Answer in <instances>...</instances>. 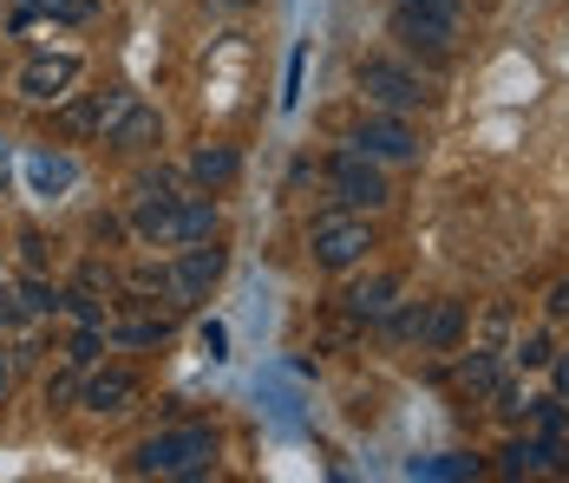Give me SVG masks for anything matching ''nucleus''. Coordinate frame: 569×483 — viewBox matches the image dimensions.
Instances as JSON below:
<instances>
[{
  "mask_svg": "<svg viewBox=\"0 0 569 483\" xmlns=\"http://www.w3.org/2000/svg\"><path fill=\"white\" fill-rule=\"evenodd\" d=\"M367 249H373V222H367L360 210L321 215V222L308 229V255H315V269H328V274L353 269V262H360Z\"/></svg>",
  "mask_w": 569,
  "mask_h": 483,
  "instance_id": "nucleus-3",
  "label": "nucleus"
},
{
  "mask_svg": "<svg viewBox=\"0 0 569 483\" xmlns=\"http://www.w3.org/2000/svg\"><path fill=\"white\" fill-rule=\"evenodd\" d=\"M498 471H511V477H543V471H563V437H543V431L511 437V444H505V457H498Z\"/></svg>",
  "mask_w": 569,
  "mask_h": 483,
  "instance_id": "nucleus-11",
  "label": "nucleus"
},
{
  "mask_svg": "<svg viewBox=\"0 0 569 483\" xmlns=\"http://www.w3.org/2000/svg\"><path fill=\"white\" fill-rule=\"evenodd\" d=\"M20 255H27V269H33V274L47 269V242H40V235H33V229H27V235H20Z\"/></svg>",
  "mask_w": 569,
  "mask_h": 483,
  "instance_id": "nucleus-29",
  "label": "nucleus"
},
{
  "mask_svg": "<svg viewBox=\"0 0 569 483\" xmlns=\"http://www.w3.org/2000/svg\"><path fill=\"white\" fill-rule=\"evenodd\" d=\"M223 269H229V255L217 249V242H190V249L171 262V314L210 301V288L223 281Z\"/></svg>",
  "mask_w": 569,
  "mask_h": 483,
  "instance_id": "nucleus-5",
  "label": "nucleus"
},
{
  "mask_svg": "<svg viewBox=\"0 0 569 483\" xmlns=\"http://www.w3.org/2000/svg\"><path fill=\"white\" fill-rule=\"evenodd\" d=\"M72 79H79V59L66 53H47V59H27L20 66V99H33V105H59L66 92H72Z\"/></svg>",
  "mask_w": 569,
  "mask_h": 483,
  "instance_id": "nucleus-10",
  "label": "nucleus"
},
{
  "mask_svg": "<svg viewBox=\"0 0 569 483\" xmlns=\"http://www.w3.org/2000/svg\"><path fill=\"white\" fill-rule=\"evenodd\" d=\"M164 333H171V321H164V314H158V321H118V326H112L118 346H158Z\"/></svg>",
  "mask_w": 569,
  "mask_h": 483,
  "instance_id": "nucleus-22",
  "label": "nucleus"
},
{
  "mask_svg": "<svg viewBox=\"0 0 569 483\" xmlns=\"http://www.w3.org/2000/svg\"><path fill=\"white\" fill-rule=\"evenodd\" d=\"M393 33L412 47V53H452L458 40V20H432V13H406V7H393Z\"/></svg>",
  "mask_w": 569,
  "mask_h": 483,
  "instance_id": "nucleus-13",
  "label": "nucleus"
},
{
  "mask_svg": "<svg viewBox=\"0 0 569 483\" xmlns=\"http://www.w3.org/2000/svg\"><path fill=\"white\" fill-rule=\"evenodd\" d=\"M79 288H86V294H99V288L112 294V288H118V274H112V269H99V262H86V269H79Z\"/></svg>",
  "mask_w": 569,
  "mask_h": 483,
  "instance_id": "nucleus-28",
  "label": "nucleus"
},
{
  "mask_svg": "<svg viewBox=\"0 0 569 483\" xmlns=\"http://www.w3.org/2000/svg\"><path fill=\"white\" fill-rule=\"evenodd\" d=\"M419 340H426L432 353H452L458 340H465V301H432V308H426V326H419Z\"/></svg>",
  "mask_w": 569,
  "mask_h": 483,
  "instance_id": "nucleus-16",
  "label": "nucleus"
},
{
  "mask_svg": "<svg viewBox=\"0 0 569 483\" xmlns=\"http://www.w3.org/2000/svg\"><path fill=\"white\" fill-rule=\"evenodd\" d=\"M491 399H498V419H505V425H523V412H530V399H523V392H517L511 379H505V385H498V392H491Z\"/></svg>",
  "mask_w": 569,
  "mask_h": 483,
  "instance_id": "nucleus-26",
  "label": "nucleus"
},
{
  "mask_svg": "<svg viewBox=\"0 0 569 483\" xmlns=\"http://www.w3.org/2000/svg\"><path fill=\"white\" fill-rule=\"evenodd\" d=\"M353 151H367L373 163H412L419 158V131H412L399 111H373V118L353 131Z\"/></svg>",
  "mask_w": 569,
  "mask_h": 483,
  "instance_id": "nucleus-6",
  "label": "nucleus"
},
{
  "mask_svg": "<svg viewBox=\"0 0 569 483\" xmlns=\"http://www.w3.org/2000/svg\"><path fill=\"white\" fill-rule=\"evenodd\" d=\"M550 373H557V392L569 399V353H557V360H550Z\"/></svg>",
  "mask_w": 569,
  "mask_h": 483,
  "instance_id": "nucleus-33",
  "label": "nucleus"
},
{
  "mask_svg": "<svg viewBox=\"0 0 569 483\" xmlns=\"http://www.w3.org/2000/svg\"><path fill=\"white\" fill-rule=\"evenodd\" d=\"M236 170H242L236 144H197V151H190V177H197L203 190H223V183H236Z\"/></svg>",
  "mask_w": 569,
  "mask_h": 483,
  "instance_id": "nucleus-17",
  "label": "nucleus"
},
{
  "mask_svg": "<svg viewBox=\"0 0 569 483\" xmlns=\"http://www.w3.org/2000/svg\"><path fill=\"white\" fill-rule=\"evenodd\" d=\"M543 308H550V321H569V274L550 288V301H543Z\"/></svg>",
  "mask_w": 569,
  "mask_h": 483,
  "instance_id": "nucleus-31",
  "label": "nucleus"
},
{
  "mask_svg": "<svg viewBox=\"0 0 569 483\" xmlns=\"http://www.w3.org/2000/svg\"><path fill=\"white\" fill-rule=\"evenodd\" d=\"M328 190H335V203L341 210H387L393 203V183H387V170L367 158V151H341V158L328 163Z\"/></svg>",
  "mask_w": 569,
  "mask_h": 483,
  "instance_id": "nucleus-4",
  "label": "nucleus"
},
{
  "mask_svg": "<svg viewBox=\"0 0 569 483\" xmlns=\"http://www.w3.org/2000/svg\"><path fill=\"white\" fill-rule=\"evenodd\" d=\"M59 301H66V288H53L47 274H33V281H20V314H33V321H47V314H59Z\"/></svg>",
  "mask_w": 569,
  "mask_h": 483,
  "instance_id": "nucleus-19",
  "label": "nucleus"
},
{
  "mask_svg": "<svg viewBox=\"0 0 569 483\" xmlns=\"http://www.w3.org/2000/svg\"><path fill=\"white\" fill-rule=\"evenodd\" d=\"M301 47H295V53H288V92H282V105H295V99H301Z\"/></svg>",
  "mask_w": 569,
  "mask_h": 483,
  "instance_id": "nucleus-30",
  "label": "nucleus"
},
{
  "mask_svg": "<svg viewBox=\"0 0 569 483\" xmlns=\"http://www.w3.org/2000/svg\"><path fill=\"white\" fill-rule=\"evenodd\" d=\"M217 451H223V437L210 425H171V431H158V437L138 444L131 471L138 477H203L217 464Z\"/></svg>",
  "mask_w": 569,
  "mask_h": 483,
  "instance_id": "nucleus-1",
  "label": "nucleus"
},
{
  "mask_svg": "<svg viewBox=\"0 0 569 483\" xmlns=\"http://www.w3.org/2000/svg\"><path fill=\"white\" fill-rule=\"evenodd\" d=\"M59 0H13V20H33V13H53Z\"/></svg>",
  "mask_w": 569,
  "mask_h": 483,
  "instance_id": "nucleus-32",
  "label": "nucleus"
},
{
  "mask_svg": "<svg viewBox=\"0 0 569 483\" xmlns=\"http://www.w3.org/2000/svg\"><path fill=\"white\" fill-rule=\"evenodd\" d=\"M217 197L203 190V197H177V222H171V249H190V242H217Z\"/></svg>",
  "mask_w": 569,
  "mask_h": 483,
  "instance_id": "nucleus-14",
  "label": "nucleus"
},
{
  "mask_svg": "<svg viewBox=\"0 0 569 483\" xmlns=\"http://www.w3.org/2000/svg\"><path fill=\"white\" fill-rule=\"evenodd\" d=\"M138 373L131 366H86V385H79V405L92 412V419H118V412H131L138 405Z\"/></svg>",
  "mask_w": 569,
  "mask_h": 483,
  "instance_id": "nucleus-7",
  "label": "nucleus"
},
{
  "mask_svg": "<svg viewBox=\"0 0 569 483\" xmlns=\"http://www.w3.org/2000/svg\"><path fill=\"white\" fill-rule=\"evenodd\" d=\"M79 385H86V366H72V360H66V373L47 379V405H53V412H66V405L79 399Z\"/></svg>",
  "mask_w": 569,
  "mask_h": 483,
  "instance_id": "nucleus-24",
  "label": "nucleus"
},
{
  "mask_svg": "<svg viewBox=\"0 0 569 483\" xmlns=\"http://www.w3.org/2000/svg\"><path fill=\"white\" fill-rule=\"evenodd\" d=\"M458 385L491 399V392L505 385V366H498V353H491V346H485V353H465V360H458Z\"/></svg>",
  "mask_w": 569,
  "mask_h": 483,
  "instance_id": "nucleus-18",
  "label": "nucleus"
},
{
  "mask_svg": "<svg viewBox=\"0 0 569 483\" xmlns=\"http://www.w3.org/2000/svg\"><path fill=\"white\" fill-rule=\"evenodd\" d=\"M563 471H569V437H563Z\"/></svg>",
  "mask_w": 569,
  "mask_h": 483,
  "instance_id": "nucleus-36",
  "label": "nucleus"
},
{
  "mask_svg": "<svg viewBox=\"0 0 569 483\" xmlns=\"http://www.w3.org/2000/svg\"><path fill=\"white\" fill-rule=\"evenodd\" d=\"M171 222H177V197L164 177H144L138 183V210H131V235L138 242H164L171 249Z\"/></svg>",
  "mask_w": 569,
  "mask_h": 483,
  "instance_id": "nucleus-8",
  "label": "nucleus"
},
{
  "mask_svg": "<svg viewBox=\"0 0 569 483\" xmlns=\"http://www.w3.org/2000/svg\"><path fill=\"white\" fill-rule=\"evenodd\" d=\"M7 392H13V366L0 360V405H7Z\"/></svg>",
  "mask_w": 569,
  "mask_h": 483,
  "instance_id": "nucleus-34",
  "label": "nucleus"
},
{
  "mask_svg": "<svg viewBox=\"0 0 569 483\" xmlns=\"http://www.w3.org/2000/svg\"><path fill=\"white\" fill-rule=\"evenodd\" d=\"M131 105V92H92V99H79V105H59V131L66 138H106L118 118Z\"/></svg>",
  "mask_w": 569,
  "mask_h": 483,
  "instance_id": "nucleus-9",
  "label": "nucleus"
},
{
  "mask_svg": "<svg viewBox=\"0 0 569 483\" xmlns=\"http://www.w3.org/2000/svg\"><path fill=\"white\" fill-rule=\"evenodd\" d=\"M387 340H419V326H426V301H393V314H387Z\"/></svg>",
  "mask_w": 569,
  "mask_h": 483,
  "instance_id": "nucleus-21",
  "label": "nucleus"
},
{
  "mask_svg": "<svg viewBox=\"0 0 569 483\" xmlns=\"http://www.w3.org/2000/svg\"><path fill=\"white\" fill-rule=\"evenodd\" d=\"M92 13H99V0H59V7H53V20H59V27H86Z\"/></svg>",
  "mask_w": 569,
  "mask_h": 483,
  "instance_id": "nucleus-27",
  "label": "nucleus"
},
{
  "mask_svg": "<svg viewBox=\"0 0 569 483\" xmlns=\"http://www.w3.org/2000/svg\"><path fill=\"white\" fill-rule=\"evenodd\" d=\"M511 360L523 366V373H537V366H550V360H557V346H550V333H523V340L511 346Z\"/></svg>",
  "mask_w": 569,
  "mask_h": 483,
  "instance_id": "nucleus-23",
  "label": "nucleus"
},
{
  "mask_svg": "<svg viewBox=\"0 0 569 483\" xmlns=\"http://www.w3.org/2000/svg\"><path fill=\"white\" fill-rule=\"evenodd\" d=\"M33 183H40V190H66V183H72V163L66 158H33Z\"/></svg>",
  "mask_w": 569,
  "mask_h": 483,
  "instance_id": "nucleus-25",
  "label": "nucleus"
},
{
  "mask_svg": "<svg viewBox=\"0 0 569 483\" xmlns=\"http://www.w3.org/2000/svg\"><path fill=\"white\" fill-rule=\"evenodd\" d=\"M353 85H360V99L373 111H399V118H412V111L432 105V85H426L419 72H406L399 59H380V53L353 66Z\"/></svg>",
  "mask_w": 569,
  "mask_h": 483,
  "instance_id": "nucleus-2",
  "label": "nucleus"
},
{
  "mask_svg": "<svg viewBox=\"0 0 569 483\" xmlns=\"http://www.w3.org/2000/svg\"><path fill=\"white\" fill-rule=\"evenodd\" d=\"M523 419L543 431V437H563V431H569V399H563V392H557V399H530V412H523Z\"/></svg>",
  "mask_w": 569,
  "mask_h": 483,
  "instance_id": "nucleus-20",
  "label": "nucleus"
},
{
  "mask_svg": "<svg viewBox=\"0 0 569 483\" xmlns=\"http://www.w3.org/2000/svg\"><path fill=\"white\" fill-rule=\"evenodd\" d=\"M393 301H399V274H373V281L347 288V314H353V321H387Z\"/></svg>",
  "mask_w": 569,
  "mask_h": 483,
  "instance_id": "nucleus-15",
  "label": "nucleus"
},
{
  "mask_svg": "<svg viewBox=\"0 0 569 483\" xmlns=\"http://www.w3.org/2000/svg\"><path fill=\"white\" fill-rule=\"evenodd\" d=\"M106 144H112V151H124V158H144V151H158V144H164V118H158L151 105H138V99H131V105H124V118L106 131Z\"/></svg>",
  "mask_w": 569,
  "mask_h": 483,
  "instance_id": "nucleus-12",
  "label": "nucleus"
},
{
  "mask_svg": "<svg viewBox=\"0 0 569 483\" xmlns=\"http://www.w3.org/2000/svg\"><path fill=\"white\" fill-rule=\"evenodd\" d=\"M210 7H217V13H242V7H249V0H210Z\"/></svg>",
  "mask_w": 569,
  "mask_h": 483,
  "instance_id": "nucleus-35",
  "label": "nucleus"
}]
</instances>
